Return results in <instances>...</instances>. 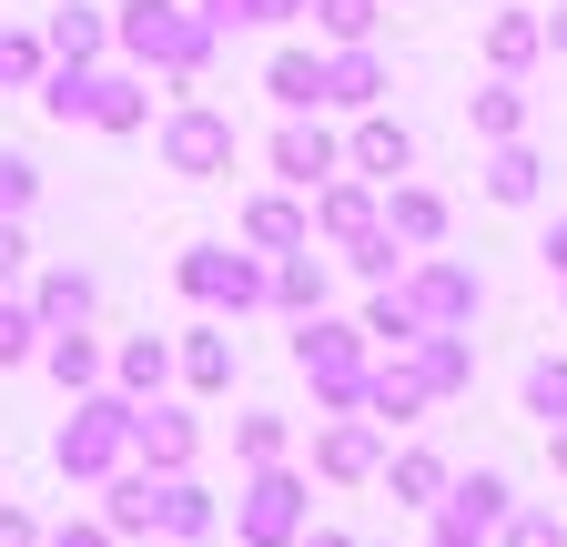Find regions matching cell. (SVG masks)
<instances>
[{
  "instance_id": "obj_1",
  "label": "cell",
  "mask_w": 567,
  "mask_h": 547,
  "mask_svg": "<svg viewBox=\"0 0 567 547\" xmlns=\"http://www.w3.org/2000/svg\"><path fill=\"white\" fill-rule=\"evenodd\" d=\"M112 51L132 72H163L173 92H193L213 61H224V31H213L193 0H112Z\"/></svg>"
},
{
  "instance_id": "obj_2",
  "label": "cell",
  "mask_w": 567,
  "mask_h": 547,
  "mask_svg": "<svg viewBox=\"0 0 567 547\" xmlns=\"http://www.w3.org/2000/svg\"><path fill=\"white\" fill-rule=\"evenodd\" d=\"M122 456H132V395L102 375V385H82V395H71V416L51 426V466L71 476V487H102Z\"/></svg>"
},
{
  "instance_id": "obj_3",
  "label": "cell",
  "mask_w": 567,
  "mask_h": 547,
  "mask_svg": "<svg viewBox=\"0 0 567 547\" xmlns=\"http://www.w3.org/2000/svg\"><path fill=\"white\" fill-rule=\"evenodd\" d=\"M365 365H375L365 324H344L334 305H324V314H295V375L315 385V416H344V405H365Z\"/></svg>"
},
{
  "instance_id": "obj_4",
  "label": "cell",
  "mask_w": 567,
  "mask_h": 547,
  "mask_svg": "<svg viewBox=\"0 0 567 547\" xmlns=\"http://www.w3.org/2000/svg\"><path fill=\"white\" fill-rule=\"evenodd\" d=\"M305 527H315V476L295 456L244 466V487H234V547H295Z\"/></svg>"
},
{
  "instance_id": "obj_5",
  "label": "cell",
  "mask_w": 567,
  "mask_h": 547,
  "mask_svg": "<svg viewBox=\"0 0 567 547\" xmlns=\"http://www.w3.org/2000/svg\"><path fill=\"white\" fill-rule=\"evenodd\" d=\"M153 153H163V173H183V183H224V173H234V153H244V132H234V112H224V102L183 92V102L153 122Z\"/></svg>"
},
{
  "instance_id": "obj_6",
  "label": "cell",
  "mask_w": 567,
  "mask_h": 547,
  "mask_svg": "<svg viewBox=\"0 0 567 547\" xmlns=\"http://www.w3.org/2000/svg\"><path fill=\"white\" fill-rule=\"evenodd\" d=\"M264 264L274 254H254V244H183L173 254V285H183V305H203V314H264Z\"/></svg>"
},
{
  "instance_id": "obj_7",
  "label": "cell",
  "mask_w": 567,
  "mask_h": 547,
  "mask_svg": "<svg viewBox=\"0 0 567 547\" xmlns=\"http://www.w3.org/2000/svg\"><path fill=\"white\" fill-rule=\"evenodd\" d=\"M395 295L415 305V324L425 334H476V314H486V274L476 264H456V254H405V274H395Z\"/></svg>"
},
{
  "instance_id": "obj_8",
  "label": "cell",
  "mask_w": 567,
  "mask_h": 547,
  "mask_svg": "<svg viewBox=\"0 0 567 547\" xmlns=\"http://www.w3.org/2000/svg\"><path fill=\"white\" fill-rule=\"evenodd\" d=\"M507 507H517V487L496 466H476V476H446V497L425 517H436V547H496V517Z\"/></svg>"
},
{
  "instance_id": "obj_9",
  "label": "cell",
  "mask_w": 567,
  "mask_h": 547,
  "mask_svg": "<svg viewBox=\"0 0 567 547\" xmlns=\"http://www.w3.org/2000/svg\"><path fill=\"white\" fill-rule=\"evenodd\" d=\"M385 446H395V436L365 416V405H344V416H324V426H315V476H324V487H375Z\"/></svg>"
},
{
  "instance_id": "obj_10",
  "label": "cell",
  "mask_w": 567,
  "mask_h": 547,
  "mask_svg": "<svg viewBox=\"0 0 567 547\" xmlns=\"http://www.w3.org/2000/svg\"><path fill=\"white\" fill-rule=\"evenodd\" d=\"M193 456H203V416H183L173 395H132V466L183 476Z\"/></svg>"
},
{
  "instance_id": "obj_11",
  "label": "cell",
  "mask_w": 567,
  "mask_h": 547,
  "mask_svg": "<svg viewBox=\"0 0 567 547\" xmlns=\"http://www.w3.org/2000/svg\"><path fill=\"white\" fill-rule=\"evenodd\" d=\"M264 163H274L284 193H315L324 173H344V143H334L315 112H284V122H274V143H264Z\"/></svg>"
},
{
  "instance_id": "obj_12",
  "label": "cell",
  "mask_w": 567,
  "mask_h": 547,
  "mask_svg": "<svg viewBox=\"0 0 567 547\" xmlns=\"http://www.w3.org/2000/svg\"><path fill=\"white\" fill-rule=\"evenodd\" d=\"M305 214H315V244H354V234L385 224V183H365V173H324V183L305 193Z\"/></svg>"
},
{
  "instance_id": "obj_13",
  "label": "cell",
  "mask_w": 567,
  "mask_h": 547,
  "mask_svg": "<svg viewBox=\"0 0 567 547\" xmlns=\"http://www.w3.org/2000/svg\"><path fill=\"white\" fill-rule=\"evenodd\" d=\"M264 305H274L284 324H295V314H324V305H334V254H324V244L274 254V264H264Z\"/></svg>"
},
{
  "instance_id": "obj_14",
  "label": "cell",
  "mask_w": 567,
  "mask_h": 547,
  "mask_svg": "<svg viewBox=\"0 0 567 547\" xmlns=\"http://www.w3.org/2000/svg\"><path fill=\"white\" fill-rule=\"evenodd\" d=\"M344 173H365V183H405L415 173V132L375 102V112H354V132H344Z\"/></svg>"
},
{
  "instance_id": "obj_15",
  "label": "cell",
  "mask_w": 567,
  "mask_h": 547,
  "mask_svg": "<svg viewBox=\"0 0 567 547\" xmlns=\"http://www.w3.org/2000/svg\"><path fill=\"white\" fill-rule=\"evenodd\" d=\"M425 405H436V395H425V375H415V355H405V345L365 365V416H375L385 436H405V426H425Z\"/></svg>"
},
{
  "instance_id": "obj_16",
  "label": "cell",
  "mask_w": 567,
  "mask_h": 547,
  "mask_svg": "<svg viewBox=\"0 0 567 547\" xmlns=\"http://www.w3.org/2000/svg\"><path fill=\"white\" fill-rule=\"evenodd\" d=\"M385 92H395V72H385L375 41H334L324 51V112H375Z\"/></svg>"
},
{
  "instance_id": "obj_17",
  "label": "cell",
  "mask_w": 567,
  "mask_h": 547,
  "mask_svg": "<svg viewBox=\"0 0 567 547\" xmlns=\"http://www.w3.org/2000/svg\"><path fill=\"white\" fill-rule=\"evenodd\" d=\"M234 244H254V254H295V244H315V214H305V193H244V214H234Z\"/></svg>"
},
{
  "instance_id": "obj_18",
  "label": "cell",
  "mask_w": 567,
  "mask_h": 547,
  "mask_svg": "<svg viewBox=\"0 0 567 547\" xmlns=\"http://www.w3.org/2000/svg\"><path fill=\"white\" fill-rule=\"evenodd\" d=\"M173 385L183 395H234V324L224 314H203L183 345H173Z\"/></svg>"
},
{
  "instance_id": "obj_19",
  "label": "cell",
  "mask_w": 567,
  "mask_h": 547,
  "mask_svg": "<svg viewBox=\"0 0 567 547\" xmlns=\"http://www.w3.org/2000/svg\"><path fill=\"white\" fill-rule=\"evenodd\" d=\"M213 527H224V497L203 487V476H163V497H153V537H183V547H213Z\"/></svg>"
},
{
  "instance_id": "obj_20",
  "label": "cell",
  "mask_w": 567,
  "mask_h": 547,
  "mask_svg": "<svg viewBox=\"0 0 567 547\" xmlns=\"http://www.w3.org/2000/svg\"><path fill=\"white\" fill-rule=\"evenodd\" d=\"M446 224H456V203L436 193V183H385V234L405 244V254H425V244H446Z\"/></svg>"
},
{
  "instance_id": "obj_21",
  "label": "cell",
  "mask_w": 567,
  "mask_h": 547,
  "mask_svg": "<svg viewBox=\"0 0 567 547\" xmlns=\"http://www.w3.org/2000/svg\"><path fill=\"white\" fill-rule=\"evenodd\" d=\"M31 365H41V375H51L61 395H82V385H102V375H112V345H102L92 324H51Z\"/></svg>"
},
{
  "instance_id": "obj_22",
  "label": "cell",
  "mask_w": 567,
  "mask_h": 547,
  "mask_svg": "<svg viewBox=\"0 0 567 547\" xmlns=\"http://www.w3.org/2000/svg\"><path fill=\"white\" fill-rule=\"evenodd\" d=\"M142 122H153V72L92 61V132H142Z\"/></svg>"
},
{
  "instance_id": "obj_23",
  "label": "cell",
  "mask_w": 567,
  "mask_h": 547,
  "mask_svg": "<svg viewBox=\"0 0 567 547\" xmlns=\"http://www.w3.org/2000/svg\"><path fill=\"white\" fill-rule=\"evenodd\" d=\"M153 497H163V476L122 456V466L102 476V507H92V517H102V527H112V537L132 547V537H153Z\"/></svg>"
},
{
  "instance_id": "obj_24",
  "label": "cell",
  "mask_w": 567,
  "mask_h": 547,
  "mask_svg": "<svg viewBox=\"0 0 567 547\" xmlns=\"http://www.w3.org/2000/svg\"><path fill=\"white\" fill-rule=\"evenodd\" d=\"M21 305H31L41 334H51V324H92V314H102V285H92L82 264H51V274H31V295H21Z\"/></svg>"
},
{
  "instance_id": "obj_25",
  "label": "cell",
  "mask_w": 567,
  "mask_h": 547,
  "mask_svg": "<svg viewBox=\"0 0 567 547\" xmlns=\"http://www.w3.org/2000/svg\"><path fill=\"white\" fill-rule=\"evenodd\" d=\"M537 193H547V153L527 143V132H517V143H486V203H507V214H527Z\"/></svg>"
},
{
  "instance_id": "obj_26",
  "label": "cell",
  "mask_w": 567,
  "mask_h": 547,
  "mask_svg": "<svg viewBox=\"0 0 567 547\" xmlns=\"http://www.w3.org/2000/svg\"><path fill=\"white\" fill-rule=\"evenodd\" d=\"M446 476H456V466H446L436 446H385V466H375V487H385L395 507H436V497H446Z\"/></svg>"
},
{
  "instance_id": "obj_27",
  "label": "cell",
  "mask_w": 567,
  "mask_h": 547,
  "mask_svg": "<svg viewBox=\"0 0 567 547\" xmlns=\"http://www.w3.org/2000/svg\"><path fill=\"white\" fill-rule=\"evenodd\" d=\"M415 375H425V395H436V405H456L466 385H476V334H415Z\"/></svg>"
},
{
  "instance_id": "obj_28",
  "label": "cell",
  "mask_w": 567,
  "mask_h": 547,
  "mask_svg": "<svg viewBox=\"0 0 567 547\" xmlns=\"http://www.w3.org/2000/svg\"><path fill=\"white\" fill-rule=\"evenodd\" d=\"M41 51L51 61H102L112 51V11H102V0H61V11L41 21Z\"/></svg>"
},
{
  "instance_id": "obj_29",
  "label": "cell",
  "mask_w": 567,
  "mask_h": 547,
  "mask_svg": "<svg viewBox=\"0 0 567 547\" xmlns=\"http://www.w3.org/2000/svg\"><path fill=\"white\" fill-rule=\"evenodd\" d=\"M264 92H274V112H324V51L284 41V51L264 61Z\"/></svg>"
},
{
  "instance_id": "obj_30",
  "label": "cell",
  "mask_w": 567,
  "mask_h": 547,
  "mask_svg": "<svg viewBox=\"0 0 567 547\" xmlns=\"http://www.w3.org/2000/svg\"><path fill=\"white\" fill-rule=\"evenodd\" d=\"M527 61H547V21L537 11H486V72H527Z\"/></svg>"
},
{
  "instance_id": "obj_31",
  "label": "cell",
  "mask_w": 567,
  "mask_h": 547,
  "mask_svg": "<svg viewBox=\"0 0 567 547\" xmlns=\"http://www.w3.org/2000/svg\"><path fill=\"white\" fill-rule=\"evenodd\" d=\"M466 122H476V143H517V132H527V92H517L507 72H486V82L466 92Z\"/></svg>"
},
{
  "instance_id": "obj_32",
  "label": "cell",
  "mask_w": 567,
  "mask_h": 547,
  "mask_svg": "<svg viewBox=\"0 0 567 547\" xmlns=\"http://www.w3.org/2000/svg\"><path fill=\"white\" fill-rule=\"evenodd\" d=\"M112 385L122 395H163L173 385V334H122L112 345Z\"/></svg>"
},
{
  "instance_id": "obj_33",
  "label": "cell",
  "mask_w": 567,
  "mask_h": 547,
  "mask_svg": "<svg viewBox=\"0 0 567 547\" xmlns=\"http://www.w3.org/2000/svg\"><path fill=\"white\" fill-rule=\"evenodd\" d=\"M31 92H41V122H61V132H71V122H92V61H51Z\"/></svg>"
},
{
  "instance_id": "obj_34",
  "label": "cell",
  "mask_w": 567,
  "mask_h": 547,
  "mask_svg": "<svg viewBox=\"0 0 567 547\" xmlns=\"http://www.w3.org/2000/svg\"><path fill=\"white\" fill-rule=\"evenodd\" d=\"M354 324H365V345H375V355H395V345H415V334H425L415 305H405L395 285H365V314H354Z\"/></svg>"
},
{
  "instance_id": "obj_35",
  "label": "cell",
  "mask_w": 567,
  "mask_h": 547,
  "mask_svg": "<svg viewBox=\"0 0 567 547\" xmlns=\"http://www.w3.org/2000/svg\"><path fill=\"white\" fill-rule=\"evenodd\" d=\"M193 11L234 41V31H284V21H305V0H193Z\"/></svg>"
},
{
  "instance_id": "obj_36",
  "label": "cell",
  "mask_w": 567,
  "mask_h": 547,
  "mask_svg": "<svg viewBox=\"0 0 567 547\" xmlns=\"http://www.w3.org/2000/svg\"><path fill=\"white\" fill-rule=\"evenodd\" d=\"M274 456H295V426H284L274 405H244L234 416V466H274Z\"/></svg>"
},
{
  "instance_id": "obj_37",
  "label": "cell",
  "mask_w": 567,
  "mask_h": 547,
  "mask_svg": "<svg viewBox=\"0 0 567 547\" xmlns=\"http://www.w3.org/2000/svg\"><path fill=\"white\" fill-rule=\"evenodd\" d=\"M334 264L354 274V285H395V274H405V244L375 224V234H354V244H334Z\"/></svg>"
},
{
  "instance_id": "obj_38",
  "label": "cell",
  "mask_w": 567,
  "mask_h": 547,
  "mask_svg": "<svg viewBox=\"0 0 567 547\" xmlns=\"http://www.w3.org/2000/svg\"><path fill=\"white\" fill-rule=\"evenodd\" d=\"M517 405L537 426H567V355H537L527 375H517Z\"/></svg>"
},
{
  "instance_id": "obj_39",
  "label": "cell",
  "mask_w": 567,
  "mask_h": 547,
  "mask_svg": "<svg viewBox=\"0 0 567 547\" xmlns=\"http://www.w3.org/2000/svg\"><path fill=\"white\" fill-rule=\"evenodd\" d=\"M305 11H315L324 41H375L385 31V0H305Z\"/></svg>"
},
{
  "instance_id": "obj_40",
  "label": "cell",
  "mask_w": 567,
  "mask_h": 547,
  "mask_svg": "<svg viewBox=\"0 0 567 547\" xmlns=\"http://www.w3.org/2000/svg\"><path fill=\"white\" fill-rule=\"evenodd\" d=\"M496 547H567V517L557 507H507L496 517Z\"/></svg>"
},
{
  "instance_id": "obj_41",
  "label": "cell",
  "mask_w": 567,
  "mask_h": 547,
  "mask_svg": "<svg viewBox=\"0 0 567 547\" xmlns=\"http://www.w3.org/2000/svg\"><path fill=\"white\" fill-rule=\"evenodd\" d=\"M51 72V51H41V31H0V92H31Z\"/></svg>"
},
{
  "instance_id": "obj_42",
  "label": "cell",
  "mask_w": 567,
  "mask_h": 547,
  "mask_svg": "<svg viewBox=\"0 0 567 547\" xmlns=\"http://www.w3.org/2000/svg\"><path fill=\"white\" fill-rule=\"evenodd\" d=\"M41 355V324H31V305L21 295H0V375H11V365H31Z\"/></svg>"
},
{
  "instance_id": "obj_43",
  "label": "cell",
  "mask_w": 567,
  "mask_h": 547,
  "mask_svg": "<svg viewBox=\"0 0 567 547\" xmlns=\"http://www.w3.org/2000/svg\"><path fill=\"white\" fill-rule=\"evenodd\" d=\"M31 274V234H21V214H0V285H21Z\"/></svg>"
},
{
  "instance_id": "obj_44",
  "label": "cell",
  "mask_w": 567,
  "mask_h": 547,
  "mask_svg": "<svg viewBox=\"0 0 567 547\" xmlns=\"http://www.w3.org/2000/svg\"><path fill=\"white\" fill-rule=\"evenodd\" d=\"M41 547H122L102 517H71V527H41Z\"/></svg>"
},
{
  "instance_id": "obj_45",
  "label": "cell",
  "mask_w": 567,
  "mask_h": 547,
  "mask_svg": "<svg viewBox=\"0 0 567 547\" xmlns=\"http://www.w3.org/2000/svg\"><path fill=\"white\" fill-rule=\"evenodd\" d=\"M0 547H41V517H31V507H11V497H0Z\"/></svg>"
},
{
  "instance_id": "obj_46",
  "label": "cell",
  "mask_w": 567,
  "mask_h": 547,
  "mask_svg": "<svg viewBox=\"0 0 567 547\" xmlns=\"http://www.w3.org/2000/svg\"><path fill=\"white\" fill-rule=\"evenodd\" d=\"M537 254H547V274H567V214L547 224V244H537Z\"/></svg>"
},
{
  "instance_id": "obj_47",
  "label": "cell",
  "mask_w": 567,
  "mask_h": 547,
  "mask_svg": "<svg viewBox=\"0 0 567 547\" xmlns=\"http://www.w3.org/2000/svg\"><path fill=\"white\" fill-rule=\"evenodd\" d=\"M537 21H547V51L567 61V0H557V11H537Z\"/></svg>"
},
{
  "instance_id": "obj_48",
  "label": "cell",
  "mask_w": 567,
  "mask_h": 547,
  "mask_svg": "<svg viewBox=\"0 0 567 547\" xmlns=\"http://www.w3.org/2000/svg\"><path fill=\"white\" fill-rule=\"evenodd\" d=\"M295 547H354V537H344V527H305Z\"/></svg>"
},
{
  "instance_id": "obj_49",
  "label": "cell",
  "mask_w": 567,
  "mask_h": 547,
  "mask_svg": "<svg viewBox=\"0 0 567 547\" xmlns=\"http://www.w3.org/2000/svg\"><path fill=\"white\" fill-rule=\"evenodd\" d=\"M547 466H557V476H567V426H547Z\"/></svg>"
},
{
  "instance_id": "obj_50",
  "label": "cell",
  "mask_w": 567,
  "mask_h": 547,
  "mask_svg": "<svg viewBox=\"0 0 567 547\" xmlns=\"http://www.w3.org/2000/svg\"><path fill=\"white\" fill-rule=\"evenodd\" d=\"M132 547H183V537H132Z\"/></svg>"
},
{
  "instance_id": "obj_51",
  "label": "cell",
  "mask_w": 567,
  "mask_h": 547,
  "mask_svg": "<svg viewBox=\"0 0 567 547\" xmlns=\"http://www.w3.org/2000/svg\"><path fill=\"white\" fill-rule=\"evenodd\" d=\"M557 305H567V274H557Z\"/></svg>"
}]
</instances>
